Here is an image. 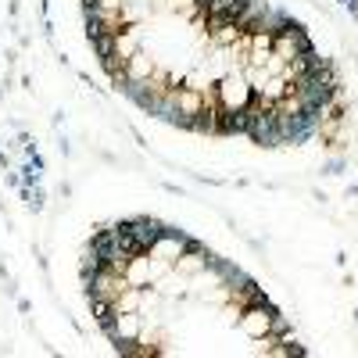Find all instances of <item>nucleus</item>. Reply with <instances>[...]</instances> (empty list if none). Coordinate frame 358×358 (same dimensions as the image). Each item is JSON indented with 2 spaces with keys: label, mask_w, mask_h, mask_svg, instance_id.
Listing matches in <instances>:
<instances>
[{
  "label": "nucleus",
  "mask_w": 358,
  "mask_h": 358,
  "mask_svg": "<svg viewBox=\"0 0 358 358\" xmlns=\"http://www.w3.org/2000/svg\"><path fill=\"white\" fill-rule=\"evenodd\" d=\"M111 79L201 133L287 143L312 129L330 79L305 33L236 0H86Z\"/></svg>",
  "instance_id": "f257e3e1"
}]
</instances>
